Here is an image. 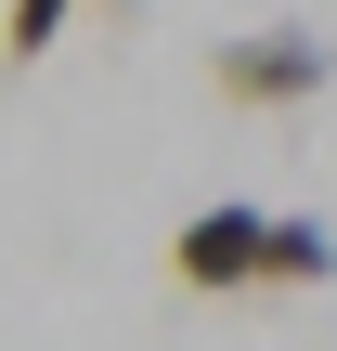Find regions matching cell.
<instances>
[{"mask_svg":"<svg viewBox=\"0 0 337 351\" xmlns=\"http://www.w3.org/2000/svg\"><path fill=\"white\" fill-rule=\"evenodd\" d=\"M169 274H182L195 300H234V287H260V274H273V208H247V195L195 208V221L169 234Z\"/></svg>","mask_w":337,"mask_h":351,"instance_id":"cell-2","label":"cell"},{"mask_svg":"<svg viewBox=\"0 0 337 351\" xmlns=\"http://www.w3.org/2000/svg\"><path fill=\"white\" fill-rule=\"evenodd\" d=\"M260 287H337V221L273 208V274H260Z\"/></svg>","mask_w":337,"mask_h":351,"instance_id":"cell-3","label":"cell"},{"mask_svg":"<svg viewBox=\"0 0 337 351\" xmlns=\"http://www.w3.org/2000/svg\"><path fill=\"white\" fill-rule=\"evenodd\" d=\"M325 78H337V39L299 26V13H273V26H247V39L208 52V91L247 104V117H299V104H325Z\"/></svg>","mask_w":337,"mask_h":351,"instance_id":"cell-1","label":"cell"},{"mask_svg":"<svg viewBox=\"0 0 337 351\" xmlns=\"http://www.w3.org/2000/svg\"><path fill=\"white\" fill-rule=\"evenodd\" d=\"M78 13H91V0H0V65H39Z\"/></svg>","mask_w":337,"mask_h":351,"instance_id":"cell-4","label":"cell"}]
</instances>
